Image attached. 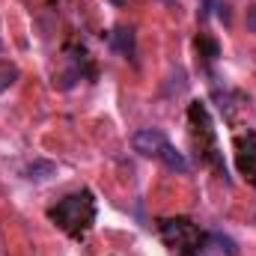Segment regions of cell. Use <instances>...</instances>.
<instances>
[{
  "instance_id": "1",
  "label": "cell",
  "mask_w": 256,
  "mask_h": 256,
  "mask_svg": "<svg viewBox=\"0 0 256 256\" xmlns=\"http://www.w3.org/2000/svg\"><path fill=\"white\" fill-rule=\"evenodd\" d=\"M48 218L63 230L66 236L84 238V236L92 230V224H96V200H92L90 191L68 194V196H63V200L48 212Z\"/></svg>"
},
{
  "instance_id": "2",
  "label": "cell",
  "mask_w": 256,
  "mask_h": 256,
  "mask_svg": "<svg viewBox=\"0 0 256 256\" xmlns=\"http://www.w3.org/2000/svg\"><path fill=\"white\" fill-rule=\"evenodd\" d=\"M131 146H134V152H140L143 158H155V161H161L167 170H173V173H188L191 170V164L185 161V155L158 131V128H140L134 137H131Z\"/></svg>"
},
{
  "instance_id": "3",
  "label": "cell",
  "mask_w": 256,
  "mask_h": 256,
  "mask_svg": "<svg viewBox=\"0 0 256 256\" xmlns=\"http://www.w3.org/2000/svg\"><path fill=\"white\" fill-rule=\"evenodd\" d=\"M161 238L176 256H200L208 244V236L188 218H167L161 220Z\"/></svg>"
},
{
  "instance_id": "4",
  "label": "cell",
  "mask_w": 256,
  "mask_h": 256,
  "mask_svg": "<svg viewBox=\"0 0 256 256\" xmlns=\"http://www.w3.org/2000/svg\"><path fill=\"white\" fill-rule=\"evenodd\" d=\"M188 126H191V140H194V149L196 155L218 167L224 173V164H220V155H218V137H214V122L208 116V108L202 102H191L188 104Z\"/></svg>"
},
{
  "instance_id": "5",
  "label": "cell",
  "mask_w": 256,
  "mask_h": 256,
  "mask_svg": "<svg viewBox=\"0 0 256 256\" xmlns=\"http://www.w3.org/2000/svg\"><path fill=\"white\" fill-rule=\"evenodd\" d=\"M236 167L248 179V185L256 188V131L236 137Z\"/></svg>"
},
{
  "instance_id": "6",
  "label": "cell",
  "mask_w": 256,
  "mask_h": 256,
  "mask_svg": "<svg viewBox=\"0 0 256 256\" xmlns=\"http://www.w3.org/2000/svg\"><path fill=\"white\" fill-rule=\"evenodd\" d=\"M196 54H200V60H202L206 66H212L218 57H220V45H218L212 36L200 33V36H196Z\"/></svg>"
},
{
  "instance_id": "7",
  "label": "cell",
  "mask_w": 256,
  "mask_h": 256,
  "mask_svg": "<svg viewBox=\"0 0 256 256\" xmlns=\"http://www.w3.org/2000/svg\"><path fill=\"white\" fill-rule=\"evenodd\" d=\"M110 42H114V48H116L126 60H134V33H131V30L116 27V30H114V36H110Z\"/></svg>"
},
{
  "instance_id": "8",
  "label": "cell",
  "mask_w": 256,
  "mask_h": 256,
  "mask_svg": "<svg viewBox=\"0 0 256 256\" xmlns=\"http://www.w3.org/2000/svg\"><path fill=\"white\" fill-rule=\"evenodd\" d=\"M54 173H57V164H51V161H33L27 167V179L30 182H48Z\"/></svg>"
},
{
  "instance_id": "9",
  "label": "cell",
  "mask_w": 256,
  "mask_h": 256,
  "mask_svg": "<svg viewBox=\"0 0 256 256\" xmlns=\"http://www.w3.org/2000/svg\"><path fill=\"white\" fill-rule=\"evenodd\" d=\"M18 74H21V72H18V66L3 60V63H0V92H6V90L18 80Z\"/></svg>"
},
{
  "instance_id": "10",
  "label": "cell",
  "mask_w": 256,
  "mask_h": 256,
  "mask_svg": "<svg viewBox=\"0 0 256 256\" xmlns=\"http://www.w3.org/2000/svg\"><path fill=\"white\" fill-rule=\"evenodd\" d=\"M208 242H212V244H218V250H220V254H226V256H236V254H238L236 242H232V238H226L224 232H212V236H208Z\"/></svg>"
},
{
  "instance_id": "11",
  "label": "cell",
  "mask_w": 256,
  "mask_h": 256,
  "mask_svg": "<svg viewBox=\"0 0 256 256\" xmlns=\"http://www.w3.org/2000/svg\"><path fill=\"white\" fill-rule=\"evenodd\" d=\"M200 256H212V248H208V244H206V250H202V254Z\"/></svg>"
},
{
  "instance_id": "12",
  "label": "cell",
  "mask_w": 256,
  "mask_h": 256,
  "mask_svg": "<svg viewBox=\"0 0 256 256\" xmlns=\"http://www.w3.org/2000/svg\"><path fill=\"white\" fill-rule=\"evenodd\" d=\"M116 3H122V0H116Z\"/></svg>"
}]
</instances>
